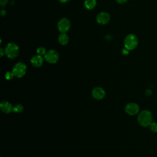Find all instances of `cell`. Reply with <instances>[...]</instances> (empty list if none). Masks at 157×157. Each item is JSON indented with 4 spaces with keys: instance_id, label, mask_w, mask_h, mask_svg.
I'll return each mask as SVG.
<instances>
[{
    "instance_id": "cell-1",
    "label": "cell",
    "mask_w": 157,
    "mask_h": 157,
    "mask_svg": "<svg viewBox=\"0 0 157 157\" xmlns=\"http://www.w3.org/2000/svg\"><path fill=\"white\" fill-rule=\"evenodd\" d=\"M153 116L149 110H144L142 111L137 117L139 123L143 127L148 126L152 122Z\"/></svg>"
},
{
    "instance_id": "cell-2",
    "label": "cell",
    "mask_w": 157,
    "mask_h": 157,
    "mask_svg": "<svg viewBox=\"0 0 157 157\" xmlns=\"http://www.w3.org/2000/svg\"><path fill=\"white\" fill-rule=\"evenodd\" d=\"M138 39L136 35L133 34H129L124 39V48H126L128 50H134L137 47L138 45Z\"/></svg>"
},
{
    "instance_id": "cell-3",
    "label": "cell",
    "mask_w": 157,
    "mask_h": 157,
    "mask_svg": "<svg viewBox=\"0 0 157 157\" xmlns=\"http://www.w3.org/2000/svg\"><path fill=\"white\" fill-rule=\"evenodd\" d=\"M5 55L10 59L16 58L19 54V47L15 43L8 44L5 48Z\"/></svg>"
},
{
    "instance_id": "cell-4",
    "label": "cell",
    "mask_w": 157,
    "mask_h": 157,
    "mask_svg": "<svg viewBox=\"0 0 157 157\" xmlns=\"http://www.w3.org/2000/svg\"><path fill=\"white\" fill-rule=\"evenodd\" d=\"M26 69L27 67L25 63L18 62L13 66L12 72H13L14 76L17 78H21L25 75Z\"/></svg>"
},
{
    "instance_id": "cell-5",
    "label": "cell",
    "mask_w": 157,
    "mask_h": 157,
    "mask_svg": "<svg viewBox=\"0 0 157 157\" xmlns=\"http://www.w3.org/2000/svg\"><path fill=\"white\" fill-rule=\"evenodd\" d=\"M45 60L51 64L56 63L59 59V54L55 50H50L47 51L44 55Z\"/></svg>"
},
{
    "instance_id": "cell-6",
    "label": "cell",
    "mask_w": 157,
    "mask_h": 157,
    "mask_svg": "<svg viewBox=\"0 0 157 157\" xmlns=\"http://www.w3.org/2000/svg\"><path fill=\"white\" fill-rule=\"evenodd\" d=\"M57 27L61 33H66L71 28V22L67 18H63L58 21Z\"/></svg>"
},
{
    "instance_id": "cell-7",
    "label": "cell",
    "mask_w": 157,
    "mask_h": 157,
    "mask_svg": "<svg viewBox=\"0 0 157 157\" xmlns=\"http://www.w3.org/2000/svg\"><path fill=\"white\" fill-rule=\"evenodd\" d=\"M125 112L129 115H136L139 112V107L136 103L130 102L126 105Z\"/></svg>"
},
{
    "instance_id": "cell-8",
    "label": "cell",
    "mask_w": 157,
    "mask_h": 157,
    "mask_svg": "<svg viewBox=\"0 0 157 157\" xmlns=\"http://www.w3.org/2000/svg\"><path fill=\"white\" fill-rule=\"evenodd\" d=\"M110 15L105 12H102L98 14L96 17V21L98 23L101 25H105L110 20Z\"/></svg>"
},
{
    "instance_id": "cell-9",
    "label": "cell",
    "mask_w": 157,
    "mask_h": 157,
    "mask_svg": "<svg viewBox=\"0 0 157 157\" xmlns=\"http://www.w3.org/2000/svg\"><path fill=\"white\" fill-rule=\"evenodd\" d=\"M91 94L94 99L101 100L105 97V92L103 88L101 87H96L93 90Z\"/></svg>"
},
{
    "instance_id": "cell-10",
    "label": "cell",
    "mask_w": 157,
    "mask_h": 157,
    "mask_svg": "<svg viewBox=\"0 0 157 157\" xmlns=\"http://www.w3.org/2000/svg\"><path fill=\"white\" fill-rule=\"evenodd\" d=\"M44 63V58L42 56L37 55L33 56L31 59V64L36 67H40Z\"/></svg>"
},
{
    "instance_id": "cell-11",
    "label": "cell",
    "mask_w": 157,
    "mask_h": 157,
    "mask_svg": "<svg viewBox=\"0 0 157 157\" xmlns=\"http://www.w3.org/2000/svg\"><path fill=\"white\" fill-rule=\"evenodd\" d=\"M0 107L2 112L6 113H9L13 111V106L7 101H3L0 104Z\"/></svg>"
},
{
    "instance_id": "cell-12",
    "label": "cell",
    "mask_w": 157,
    "mask_h": 157,
    "mask_svg": "<svg viewBox=\"0 0 157 157\" xmlns=\"http://www.w3.org/2000/svg\"><path fill=\"white\" fill-rule=\"evenodd\" d=\"M58 41L61 45H66L69 42V37L66 33H61L58 37Z\"/></svg>"
},
{
    "instance_id": "cell-13",
    "label": "cell",
    "mask_w": 157,
    "mask_h": 157,
    "mask_svg": "<svg viewBox=\"0 0 157 157\" xmlns=\"http://www.w3.org/2000/svg\"><path fill=\"white\" fill-rule=\"evenodd\" d=\"M96 0H85L84 2L85 7L88 10H91L95 7Z\"/></svg>"
},
{
    "instance_id": "cell-14",
    "label": "cell",
    "mask_w": 157,
    "mask_h": 157,
    "mask_svg": "<svg viewBox=\"0 0 157 157\" xmlns=\"http://www.w3.org/2000/svg\"><path fill=\"white\" fill-rule=\"evenodd\" d=\"M23 110V107L21 104H17L13 107V112L15 113H21Z\"/></svg>"
},
{
    "instance_id": "cell-15",
    "label": "cell",
    "mask_w": 157,
    "mask_h": 157,
    "mask_svg": "<svg viewBox=\"0 0 157 157\" xmlns=\"http://www.w3.org/2000/svg\"><path fill=\"white\" fill-rule=\"evenodd\" d=\"M36 52H37V55H40V56H44L45 55L47 52H46V50H45V48L44 47H39V48H38L37 49Z\"/></svg>"
},
{
    "instance_id": "cell-16",
    "label": "cell",
    "mask_w": 157,
    "mask_h": 157,
    "mask_svg": "<svg viewBox=\"0 0 157 157\" xmlns=\"http://www.w3.org/2000/svg\"><path fill=\"white\" fill-rule=\"evenodd\" d=\"M150 129L153 132H157V123L156 122H151V124L149 125Z\"/></svg>"
},
{
    "instance_id": "cell-17",
    "label": "cell",
    "mask_w": 157,
    "mask_h": 157,
    "mask_svg": "<svg viewBox=\"0 0 157 157\" xmlns=\"http://www.w3.org/2000/svg\"><path fill=\"white\" fill-rule=\"evenodd\" d=\"M13 76L14 75L12 72H7L5 75V77L7 80H11L13 77Z\"/></svg>"
},
{
    "instance_id": "cell-18",
    "label": "cell",
    "mask_w": 157,
    "mask_h": 157,
    "mask_svg": "<svg viewBox=\"0 0 157 157\" xmlns=\"http://www.w3.org/2000/svg\"><path fill=\"white\" fill-rule=\"evenodd\" d=\"M8 3V0H0V5L2 7H4Z\"/></svg>"
},
{
    "instance_id": "cell-19",
    "label": "cell",
    "mask_w": 157,
    "mask_h": 157,
    "mask_svg": "<svg viewBox=\"0 0 157 157\" xmlns=\"http://www.w3.org/2000/svg\"><path fill=\"white\" fill-rule=\"evenodd\" d=\"M128 53H129V50L128 49H126V48H124L122 50V53L123 55H128Z\"/></svg>"
},
{
    "instance_id": "cell-20",
    "label": "cell",
    "mask_w": 157,
    "mask_h": 157,
    "mask_svg": "<svg viewBox=\"0 0 157 157\" xmlns=\"http://www.w3.org/2000/svg\"><path fill=\"white\" fill-rule=\"evenodd\" d=\"M151 93H152V91H151V90H146V91H145V94L147 95V96H150L151 94Z\"/></svg>"
},
{
    "instance_id": "cell-21",
    "label": "cell",
    "mask_w": 157,
    "mask_h": 157,
    "mask_svg": "<svg viewBox=\"0 0 157 157\" xmlns=\"http://www.w3.org/2000/svg\"><path fill=\"white\" fill-rule=\"evenodd\" d=\"M0 54H1V57L5 54V50H4L2 48H1V50H0Z\"/></svg>"
},
{
    "instance_id": "cell-22",
    "label": "cell",
    "mask_w": 157,
    "mask_h": 157,
    "mask_svg": "<svg viewBox=\"0 0 157 157\" xmlns=\"http://www.w3.org/2000/svg\"><path fill=\"white\" fill-rule=\"evenodd\" d=\"M128 0H116V1L120 4H123V3H124L127 1Z\"/></svg>"
},
{
    "instance_id": "cell-23",
    "label": "cell",
    "mask_w": 157,
    "mask_h": 157,
    "mask_svg": "<svg viewBox=\"0 0 157 157\" xmlns=\"http://www.w3.org/2000/svg\"><path fill=\"white\" fill-rule=\"evenodd\" d=\"M6 10H4V9H2L1 11V15H2V16H4V15H6Z\"/></svg>"
},
{
    "instance_id": "cell-24",
    "label": "cell",
    "mask_w": 157,
    "mask_h": 157,
    "mask_svg": "<svg viewBox=\"0 0 157 157\" xmlns=\"http://www.w3.org/2000/svg\"><path fill=\"white\" fill-rule=\"evenodd\" d=\"M59 2H67V1H69V0H58Z\"/></svg>"
}]
</instances>
